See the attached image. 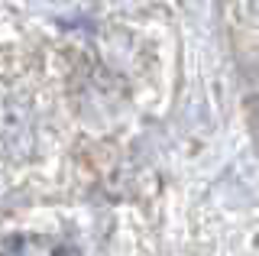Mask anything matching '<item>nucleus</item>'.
Here are the masks:
<instances>
[{
	"label": "nucleus",
	"mask_w": 259,
	"mask_h": 256,
	"mask_svg": "<svg viewBox=\"0 0 259 256\" xmlns=\"http://www.w3.org/2000/svg\"><path fill=\"white\" fill-rule=\"evenodd\" d=\"M249 7H253V13H259V0H249Z\"/></svg>",
	"instance_id": "1"
}]
</instances>
